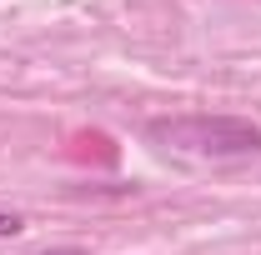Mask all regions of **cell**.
I'll list each match as a JSON object with an SVG mask.
<instances>
[{
	"mask_svg": "<svg viewBox=\"0 0 261 255\" xmlns=\"http://www.w3.org/2000/svg\"><path fill=\"white\" fill-rule=\"evenodd\" d=\"M151 140L166 150H181V155L231 160L261 150V125L241 120V115H171V120H151Z\"/></svg>",
	"mask_w": 261,
	"mask_h": 255,
	"instance_id": "cell-1",
	"label": "cell"
},
{
	"mask_svg": "<svg viewBox=\"0 0 261 255\" xmlns=\"http://www.w3.org/2000/svg\"><path fill=\"white\" fill-rule=\"evenodd\" d=\"M20 230H25L20 215H5V210H0V240H10V235H20Z\"/></svg>",
	"mask_w": 261,
	"mask_h": 255,
	"instance_id": "cell-2",
	"label": "cell"
}]
</instances>
